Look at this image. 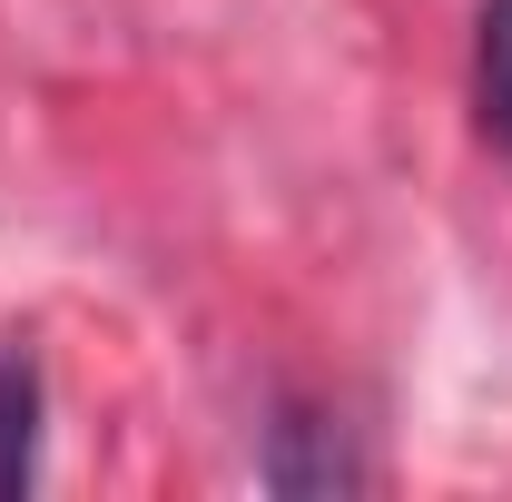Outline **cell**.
I'll return each mask as SVG.
<instances>
[{
    "label": "cell",
    "mask_w": 512,
    "mask_h": 502,
    "mask_svg": "<svg viewBox=\"0 0 512 502\" xmlns=\"http://www.w3.org/2000/svg\"><path fill=\"white\" fill-rule=\"evenodd\" d=\"M256 483H266V493H365V483H375V463L355 453V434H345L335 414H316V404H286V414L266 424Z\"/></svg>",
    "instance_id": "cell-1"
},
{
    "label": "cell",
    "mask_w": 512,
    "mask_h": 502,
    "mask_svg": "<svg viewBox=\"0 0 512 502\" xmlns=\"http://www.w3.org/2000/svg\"><path fill=\"white\" fill-rule=\"evenodd\" d=\"M40 483V355L30 335L0 345V493H30Z\"/></svg>",
    "instance_id": "cell-2"
},
{
    "label": "cell",
    "mask_w": 512,
    "mask_h": 502,
    "mask_svg": "<svg viewBox=\"0 0 512 502\" xmlns=\"http://www.w3.org/2000/svg\"><path fill=\"white\" fill-rule=\"evenodd\" d=\"M473 109H483V138L512 148V0H483L473 20Z\"/></svg>",
    "instance_id": "cell-3"
}]
</instances>
